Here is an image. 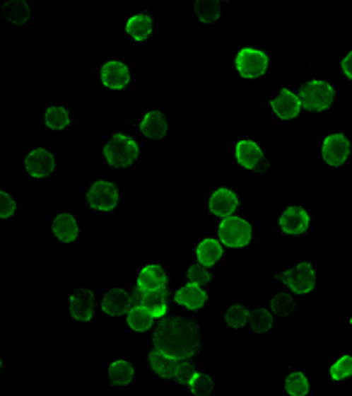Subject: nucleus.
Instances as JSON below:
<instances>
[{"instance_id":"412c9836","label":"nucleus","mask_w":352,"mask_h":396,"mask_svg":"<svg viewBox=\"0 0 352 396\" xmlns=\"http://www.w3.org/2000/svg\"><path fill=\"white\" fill-rule=\"evenodd\" d=\"M148 359H150V365H152L153 372L159 373L160 377H166V379L175 377L176 368H178V365H180V359L171 358V356L164 354L163 351H157V349L153 352H150Z\"/></svg>"},{"instance_id":"e433bc0d","label":"nucleus","mask_w":352,"mask_h":396,"mask_svg":"<svg viewBox=\"0 0 352 396\" xmlns=\"http://www.w3.org/2000/svg\"><path fill=\"white\" fill-rule=\"evenodd\" d=\"M196 366L192 365V363H180L178 368H176L175 372V379L178 380L180 384H190V380L194 379V375H196Z\"/></svg>"},{"instance_id":"9b49d317","label":"nucleus","mask_w":352,"mask_h":396,"mask_svg":"<svg viewBox=\"0 0 352 396\" xmlns=\"http://www.w3.org/2000/svg\"><path fill=\"white\" fill-rule=\"evenodd\" d=\"M278 224L282 228V231L287 233V235H301V233H305L308 229L310 217H308V214L303 208L289 206L282 214Z\"/></svg>"},{"instance_id":"4468645a","label":"nucleus","mask_w":352,"mask_h":396,"mask_svg":"<svg viewBox=\"0 0 352 396\" xmlns=\"http://www.w3.org/2000/svg\"><path fill=\"white\" fill-rule=\"evenodd\" d=\"M238 208V197L233 190L229 189H218L215 190L213 196L210 199V211L217 217H229L235 214V210Z\"/></svg>"},{"instance_id":"6e6552de","label":"nucleus","mask_w":352,"mask_h":396,"mask_svg":"<svg viewBox=\"0 0 352 396\" xmlns=\"http://www.w3.org/2000/svg\"><path fill=\"white\" fill-rule=\"evenodd\" d=\"M87 201L92 208L100 211H111L118 204V189L115 183L95 182L88 190Z\"/></svg>"},{"instance_id":"0eeeda50","label":"nucleus","mask_w":352,"mask_h":396,"mask_svg":"<svg viewBox=\"0 0 352 396\" xmlns=\"http://www.w3.org/2000/svg\"><path fill=\"white\" fill-rule=\"evenodd\" d=\"M236 69L243 78H259L268 69V57L259 50L245 48L236 55Z\"/></svg>"},{"instance_id":"72a5a7b5","label":"nucleus","mask_w":352,"mask_h":396,"mask_svg":"<svg viewBox=\"0 0 352 396\" xmlns=\"http://www.w3.org/2000/svg\"><path fill=\"white\" fill-rule=\"evenodd\" d=\"M249 310L242 305H233L231 308L225 314V322L229 324L231 327H243L249 320Z\"/></svg>"},{"instance_id":"c85d7f7f","label":"nucleus","mask_w":352,"mask_h":396,"mask_svg":"<svg viewBox=\"0 0 352 396\" xmlns=\"http://www.w3.org/2000/svg\"><path fill=\"white\" fill-rule=\"evenodd\" d=\"M286 391L291 396H305L310 391V384L303 373L294 372L286 379Z\"/></svg>"},{"instance_id":"f8f14e48","label":"nucleus","mask_w":352,"mask_h":396,"mask_svg":"<svg viewBox=\"0 0 352 396\" xmlns=\"http://www.w3.org/2000/svg\"><path fill=\"white\" fill-rule=\"evenodd\" d=\"M25 168L35 178H45L55 169V158L46 150L37 148L30 152L25 158Z\"/></svg>"},{"instance_id":"5701e85b","label":"nucleus","mask_w":352,"mask_h":396,"mask_svg":"<svg viewBox=\"0 0 352 396\" xmlns=\"http://www.w3.org/2000/svg\"><path fill=\"white\" fill-rule=\"evenodd\" d=\"M196 254L201 264H203L204 268H210V266H213L215 262L222 257V247L218 245L217 240H210V238H208V240L201 241V243L197 245Z\"/></svg>"},{"instance_id":"ea45409f","label":"nucleus","mask_w":352,"mask_h":396,"mask_svg":"<svg viewBox=\"0 0 352 396\" xmlns=\"http://www.w3.org/2000/svg\"><path fill=\"white\" fill-rule=\"evenodd\" d=\"M351 324H352V319H351Z\"/></svg>"},{"instance_id":"a878e982","label":"nucleus","mask_w":352,"mask_h":396,"mask_svg":"<svg viewBox=\"0 0 352 396\" xmlns=\"http://www.w3.org/2000/svg\"><path fill=\"white\" fill-rule=\"evenodd\" d=\"M125 28H127L129 35H132L136 41H145L152 34V18L148 14H138V16L127 21Z\"/></svg>"},{"instance_id":"b1692460","label":"nucleus","mask_w":352,"mask_h":396,"mask_svg":"<svg viewBox=\"0 0 352 396\" xmlns=\"http://www.w3.org/2000/svg\"><path fill=\"white\" fill-rule=\"evenodd\" d=\"M4 16L14 25L27 23L30 18V7L25 0H7L4 4Z\"/></svg>"},{"instance_id":"20e7f679","label":"nucleus","mask_w":352,"mask_h":396,"mask_svg":"<svg viewBox=\"0 0 352 396\" xmlns=\"http://www.w3.org/2000/svg\"><path fill=\"white\" fill-rule=\"evenodd\" d=\"M250 238H252V228H250L249 222L240 217L229 215L222 221L221 228H218V240L228 247H245L250 243Z\"/></svg>"},{"instance_id":"aec40b11","label":"nucleus","mask_w":352,"mask_h":396,"mask_svg":"<svg viewBox=\"0 0 352 396\" xmlns=\"http://www.w3.org/2000/svg\"><path fill=\"white\" fill-rule=\"evenodd\" d=\"M168 276L164 273V269L157 264H150L146 268L141 269L138 276V287H141L143 291H152L159 289V287H166Z\"/></svg>"},{"instance_id":"6ab92c4d","label":"nucleus","mask_w":352,"mask_h":396,"mask_svg":"<svg viewBox=\"0 0 352 396\" xmlns=\"http://www.w3.org/2000/svg\"><path fill=\"white\" fill-rule=\"evenodd\" d=\"M139 127H141V132L146 136V138L160 139L164 138L168 132L166 117H164L160 111H150V113H146V117L143 118Z\"/></svg>"},{"instance_id":"423d86ee","label":"nucleus","mask_w":352,"mask_h":396,"mask_svg":"<svg viewBox=\"0 0 352 396\" xmlns=\"http://www.w3.org/2000/svg\"><path fill=\"white\" fill-rule=\"evenodd\" d=\"M168 298H170V291L166 287L143 291L141 287L136 286L132 293V305H143L156 319H163L168 312Z\"/></svg>"},{"instance_id":"c9c22d12","label":"nucleus","mask_w":352,"mask_h":396,"mask_svg":"<svg viewBox=\"0 0 352 396\" xmlns=\"http://www.w3.org/2000/svg\"><path fill=\"white\" fill-rule=\"evenodd\" d=\"M187 279H189L190 284H196V286H206L208 282H211V273H208L204 269V266L201 264H194L189 268V273H187Z\"/></svg>"},{"instance_id":"7ed1b4c3","label":"nucleus","mask_w":352,"mask_h":396,"mask_svg":"<svg viewBox=\"0 0 352 396\" xmlns=\"http://www.w3.org/2000/svg\"><path fill=\"white\" fill-rule=\"evenodd\" d=\"M104 156H106L107 164L113 168H127L138 158L139 148L134 139L129 136L115 134L104 148Z\"/></svg>"},{"instance_id":"cd10ccee","label":"nucleus","mask_w":352,"mask_h":396,"mask_svg":"<svg viewBox=\"0 0 352 396\" xmlns=\"http://www.w3.org/2000/svg\"><path fill=\"white\" fill-rule=\"evenodd\" d=\"M196 9L197 18L204 23H211V21L217 20L221 16V6H218V0H196Z\"/></svg>"},{"instance_id":"39448f33","label":"nucleus","mask_w":352,"mask_h":396,"mask_svg":"<svg viewBox=\"0 0 352 396\" xmlns=\"http://www.w3.org/2000/svg\"><path fill=\"white\" fill-rule=\"evenodd\" d=\"M275 276L282 280L286 286H289L294 294L310 293L315 286V272L310 262H301L296 268L287 269L283 273H276Z\"/></svg>"},{"instance_id":"f257e3e1","label":"nucleus","mask_w":352,"mask_h":396,"mask_svg":"<svg viewBox=\"0 0 352 396\" xmlns=\"http://www.w3.org/2000/svg\"><path fill=\"white\" fill-rule=\"evenodd\" d=\"M153 345L157 351L176 359L192 358L201 347L199 326L194 320L183 317H171L160 320L153 334Z\"/></svg>"},{"instance_id":"473e14b6","label":"nucleus","mask_w":352,"mask_h":396,"mask_svg":"<svg viewBox=\"0 0 352 396\" xmlns=\"http://www.w3.org/2000/svg\"><path fill=\"white\" fill-rule=\"evenodd\" d=\"M189 386H190V391H192V395L208 396L211 391H213V380H211L208 375H204V373H196L194 379L190 380Z\"/></svg>"},{"instance_id":"4be33fe9","label":"nucleus","mask_w":352,"mask_h":396,"mask_svg":"<svg viewBox=\"0 0 352 396\" xmlns=\"http://www.w3.org/2000/svg\"><path fill=\"white\" fill-rule=\"evenodd\" d=\"M53 233L59 240L66 241V243H71L78 238V226L76 221H74L73 215L69 214H62L53 221Z\"/></svg>"},{"instance_id":"1a4fd4ad","label":"nucleus","mask_w":352,"mask_h":396,"mask_svg":"<svg viewBox=\"0 0 352 396\" xmlns=\"http://www.w3.org/2000/svg\"><path fill=\"white\" fill-rule=\"evenodd\" d=\"M236 158H238L240 165L256 173H264L269 168V162L264 158L259 146L249 139H243L236 145Z\"/></svg>"},{"instance_id":"c756f323","label":"nucleus","mask_w":352,"mask_h":396,"mask_svg":"<svg viewBox=\"0 0 352 396\" xmlns=\"http://www.w3.org/2000/svg\"><path fill=\"white\" fill-rule=\"evenodd\" d=\"M46 125H48L49 129H53V131H60V129L67 127L69 125V113H67V110H64V107H49L48 111H46Z\"/></svg>"},{"instance_id":"f704fd0d","label":"nucleus","mask_w":352,"mask_h":396,"mask_svg":"<svg viewBox=\"0 0 352 396\" xmlns=\"http://www.w3.org/2000/svg\"><path fill=\"white\" fill-rule=\"evenodd\" d=\"M333 380H344L352 375V356H344L329 370Z\"/></svg>"},{"instance_id":"dca6fc26","label":"nucleus","mask_w":352,"mask_h":396,"mask_svg":"<svg viewBox=\"0 0 352 396\" xmlns=\"http://www.w3.org/2000/svg\"><path fill=\"white\" fill-rule=\"evenodd\" d=\"M100 79H102V83L107 88L120 90L127 85L129 79H131V74H129V69L125 64L107 62L102 67V71H100Z\"/></svg>"},{"instance_id":"bb28decb","label":"nucleus","mask_w":352,"mask_h":396,"mask_svg":"<svg viewBox=\"0 0 352 396\" xmlns=\"http://www.w3.org/2000/svg\"><path fill=\"white\" fill-rule=\"evenodd\" d=\"M134 379V368L127 361H115L110 366V380L115 386H127Z\"/></svg>"},{"instance_id":"7c9ffc66","label":"nucleus","mask_w":352,"mask_h":396,"mask_svg":"<svg viewBox=\"0 0 352 396\" xmlns=\"http://www.w3.org/2000/svg\"><path fill=\"white\" fill-rule=\"evenodd\" d=\"M250 326L256 333H266L268 330H271L273 326V317L268 310L264 308H259V310H254L252 314L249 315Z\"/></svg>"},{"instance_id":"f03ea898","label":"nucleus","mask_w":352,"mask_h":396,"mask_svg":"<svg viewBox=\"0 0 352 396\" xmlns=\"http://www.w3.org/2000/svg\"><path fill=\"white\" fill-rule=\"evenodd\" d=\"M300 100L301 106L308 111H324L332 106L335 99V90L329 83L326 81H308L300 88Z\"/></svg>"},{"instance_id":"9d476101","label":"nucleus","mask_w":352,"mask_h":396,"mask_svg":"<svg viewBox=\"0 0 352 396\" xmlns=\"http://www.w3.org/2000/svg\"><path fill=\"white\" fill-rule=\"evenodd\" d=\"M351 153V143L344 134L328 136L322 143V157L329 165H342Z\"/></svg>"},{"instance_id":"f3484780","label":"nucleus","mask_w":352,"mask_h":396,"mask_svg":"<svg viewBox=\"0 0 352 396\" xmlns=\"http://www.w3.org/2000/svg\"><path fill=\"white\" fill-rule=\"evenodd\" d=\"M132 308V296L124 289H111L102 300V310L110 315H124Z\"/></svg>"},{"instance_id":"2eb2a0df","label":"nucleus","mask_w":352,"mask_h":396,"mask_svg":"<svg viewBox=\"0 0 352 396\" xmlns=\"http://www.w3.org/2000/svg\"><path fill=\"white\" fill-rule=\"evenodd\" d=\"M71 314L76 320L88 322L93 315V293L88 289L74 291L71 296Z\"/></svg>"},{"instance_id":"ddd939ff","label":"nucleus","mask_w":352,"mask_h":396,"mask_svg":"<svg viewBox=\"0 0 352 396\" xmlns=\"http://www.w3.org/2000/svg\"><path fill=\"white\" fill-rule=\"evenodd\" d=\"M271 107L276 113V117L282 118V120H291V118H296L300 115L301 100L293 92H289L287 88H282L278 97L271 100Z\"/></svg>"},{"instance_id":"393cba45","label":"nucleus","mask_w":352,"mask_h":396,"mask_svg":"<svg viewBox=\"0 0 352 396\" xmlns=\"http://www.w3.org/2000/svg\"><path fill=\"white\" fill-rule=\"evenodd\" d=\"M153 319H156V317L150 314L143 305H134V307L127 312V324L134 331H139V333L150 330L153 324Z\"/></svg>"},{"instance_id":"4c0bfd02","label":"nucleus","mask_w":352,"mask_h":396,"mask_svg":"<svg viewBox=\"0 0 352 396\" xmlns=\"http://www.w3.org/2000/svg\"><path fill=\"white\" fill-rule=\"evenodd\" d=\"M14 210H16V203L13 201V197L0 190V219L11 217Z\"/></svg>"},{"instance_id":"2f4dec72","label":"nucleus","mask_w":352,"mask_h":396,"mask_svg":"<svg viewBox=\"0 0 352 396\" xmlns=\"http://www.w3.org/2000/svg\"><path fill=\"white\" fill-rule=\"evenodd\" d=\"M294 308H296V303H294L293 296H289V294H276L271 300V310L280 317L291 315Z\"/></svg>"},{"instance_id":"a211bd4d","label":"nucleus","mask_w":352,"mask_h":396,"mask_svg":"<svg viewBox=\"0 0 352 396\" xmlns=\"http://www.w3.org/2000/svg\"><path fill=\"white\" fill-rule=\"evenodd\" d=\"M206 300H208L206 293L201 289V286H196V284H189V286L176 291L175 294L176 303L189 308V310H199V308L206 303Z\"/></svg>"},{"instance_id":"58836bf2","label":"nucleus","mask_w":352,"mask_h":396,"mask_svg":"<svg viewBox=\"0 0 352 396\" xmlns=\"http://www.w3.org/2000/svg\"><path fill=\"white\" fill-rule=\"evenodd\" d=\"M342 69H344V73H346V76L352 79V52L346 57V59H344Z\"/></svg>"}]
</instances>
